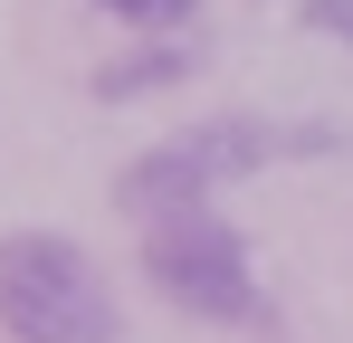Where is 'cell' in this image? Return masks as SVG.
Segmentation results:
<instances>
[{
    "instance_id": "cell-1",
    "label": "cell",
    "mask_w": 353,
    "mask_h": 343,
    "mask_svg": "<svg viewBox=\"0 0 353 343\" xmlns=\"http://www.w3.org/2000/svg\"><path fill=\"white\" fill-rule=\"evenodd\" d=\"M0 334L10 343H115V295L58 229L0 238Z\"/></svg>"
},
{
    "instance_id": "cell-2",
    "label": "cell",
    "mask_w": 353,
    "mask_h": 343,
    "mask_svg": "<svg viewBox=\"0 0 353 343\" xmlns=\"http://www.w3.org/2000/svg\"><path fill=\"white\" fill-rule=\"evenodd\" d=\"M143 277L163 286L181 315H210V324H258V315H268V295H258V277H248V248H239L210 210L153 220V238H143Z\"/></svg>"
},
{
    "instance_id": "cell-3",
    "label": "cell",
    "mask_w": 353,
    "mask_h": 343,
    "mask_svg": "<svg viewBox=\"0 0 353 343\" xmlns=\"http://www.w3.org/2000/svg\"><path fill=\"white\" fill-rule=\"evenodd\" d=\"M258 163H268V124L230 114V124H201V134H181L163 153H143V163L115 181V200L134 220H191L220 181H239V172H258Z\"/></svg>"
},
{
    "instance_id": "cell-4",
    "label": "cell",
    "mask_w": 353,
    "mask_h": 343,
    "mask_svg": "<svg viewBox=\"0 0 353 343\" xmlns=\"http://www.w3.org/2000/svg\"><path fill=\"white\" fill-rule=\"evenodd\" d=\"M172 76H191V48H134V57H115L105 76H96V96H153V86H172Z\"/></svg>"
},
{
    "instance_id": "cell-5",
    "label": "cell",
    "mask_w": 353,
    "mask_h": 343,
    "mask_svg": "<svg viewBox=\"0 0 353 343\" xmlns=\"http://www.w3.org/2000/svg\"><path fill=\"white\" fill-rule=\"evenodd\" d=\"M96 10H115V19H134V29H181L201 0H96Z\"/></svg>"
},
{
    "instance_id": "cell-6",
    "label": "cell",
    "mask_w": 353,
    "mask_h": 343,
    "mask_svg": "<svg viewBox=\"0 0 353 343\" xmlns=\"http://www.w3.org/2000/svg\"><path fill=\"white\" fill-rule=\"evenodd\" d=\"M305 29H325V39L353 48V0H305Z\"/></svg>"
}]
</instances>
